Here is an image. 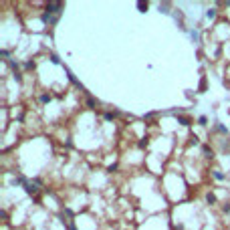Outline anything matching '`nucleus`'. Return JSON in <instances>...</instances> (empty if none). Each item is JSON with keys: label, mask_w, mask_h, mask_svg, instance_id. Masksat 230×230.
<instances>
[{"label": "nucleus", "mask_w": 230, "mask_h": 230, "mask_svg": "<svg viewBox=\"0 0 230 230\" xmlns=\"http://www.w3.org/2000/svg\"><path fill=\"white\" fill-rule=\"evenodd\" d=\"M57 20H59V14H51V12L43 14V22H47V24H55Z\"/></svg>", "instance_id": "nucleus-2"}, {"label": "nucleus", "mask_w": 230, "mask_h": 230, "mask_svg": "<svg viewBox=\"0 0 230 230\" xmlns=\"http://www.w3.org/2000/svg\"><path fill=\"white\" fill-rule=\"evenodd\" d=\"M61 10H63L61 2H51V4H47V12H51V14H61Z\"/></svg>", "instance_id": "nucleus-1"}, {"label": "nucleus", "mask_w": 230, "mask_h": 230, "mask_svg": "<svg viewBox=\"0 0 230 230\" xmlns=\"http://www.w3.org/2000/svg\"><path fill=\"white\" fill-rule=\"evenodd\" d=\"M206 16H208V18H214V16H216V10H208Z\"/></svg>", "instance_id": "nucleus-4"}, {"label": "nucleus", "mask_w": 230, "mask_h": 230, "mask_svg": "<svg viewBox=\"0 0 230 230\" xmlns=\"http://www.w3.org/2000/svg\"><path fill=\"white\" fill-rule=\"evenodd\" d=\"M214 178H216V180H224V176H222L220 172H214Z\"/></svg>", "instance_id": "nucleus-5"}, {"label": "nucleus", "mask_w": 230, "mask_h": 230, "mask_svg": "<svg viewBox=\"0 0 230 230\" xmlns=\"http://www.w3.org/2000/svg\"><path fill=\"white\" fill-rule=\"evenodd\" d=\"M137 8L141 10V12H145V10H148V2H137Z\"/></svg>", "instance_id": "nucleus-3"}]
</instances>
